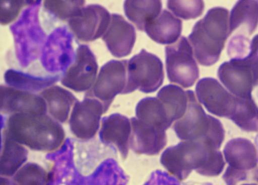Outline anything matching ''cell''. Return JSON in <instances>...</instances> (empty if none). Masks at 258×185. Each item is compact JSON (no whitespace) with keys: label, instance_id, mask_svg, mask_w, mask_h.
<instances>
[{"label":"cell","instance_id":"obj_1","mask_svg":"<svg viewBox=\"0 0 258 185\" xmlns=\"http://www.w3.org/2000/svg\"><path fill=\"white\" fill-rule=\"evenodd\" d=\"M160 163L168 173L182 181L194 170L207 176H215L222 171L225 162L222 153L200 140L182 141L166 148Z\"/></svg>","mask_w":258,"mask_h":185},{"label":"cell","instance_id":"obj_2","mask_svg":"<svg viewBox=\"0 0 258 185\" xmlns=\"http://www.w3.org/2000/svg\"><path fill=\"white\" fill-rule=\"evenodd\" d=\"M3 134L31 150L49 153L59 150L66 140L61 125L46 114L11 115Z\"/></svg>","mask_w":258,"mask_h":185},{"label":"cell","instance_id":"obj_3","mask_svg":"<svg viewBox=\"0 0 258 185\" xmlns=\"http://www.w3.org/2000/svg\"><path fill=\"white\" fill-rule=\"evenodd\" d=\"M229 18L226 9L213 8L195 24L188 40L200 64L210 66L219 59L230 35Z\"/></svg>","mask_w":258,"mask_h":185},{"label":"cell","instance_id":"obj_4","mask_svg":"<svg viewBox=\"0 0 258 185\" xmlns=\"http://www.w3.org/2000/svg\"><path fill=\"white\" fill-rule=\"evenodd\" d=\"M187 94L186 112L172 125L177 137L182 141H202L218 149L224 137L220 122L206 114L192 90H187Z\"/></svg>","mask_w":258,"mask_h":185},{"label":"cell","instance_id":"obj_5","mask_svg":"<svg viewBox=\"0 0 258 185\" xmlns=\"http://www.w3.org/2000/svg\"><path fill=\"white\" fill-rule=\"evenodd\" d=\"M127 71L129 93L137 89L144 93L153 92L163 82L162 61L144 49L128 60Z\"/></svg>","mask_w":258,"mask_h":185},{"label":"cell","instance_id":"obj_6","mask_svg":"<svg viewBox=\"0 0 258 185\" xmlns=\"http://www.w3.org/2000/svg\"><path fill=\"white\" fill-rule=\"evenodd\" d=\"M166 68L170 82L184 88L194 85L199 76V70L190 43L184 36L165 48Z\"/></svg>","mask_w":258,"mask_h":185},{"label":"cell","instance_id":"obj_7","mask_svg":"<svg viewBox=\"0 0 258 185\" xmlns=\"http://www.w3.org/2000/svg\"><path fill=\"white\" fill-rule=\"evenodd\" d=\"M128 60H111L101 68L86 97L97 99L108 110L118 94H128Z\"/></svg>","mask_w":258,"mask_h":185},{"label":"cell","instance_id":"obj_8","mask_svg":"<svg viewBox=\"0 0 258 185\" xmlns=\"http://www.w3.org/2000/svg\"><path fill=\"white\" fill-rule=\"evenodd\" d=\"M195 90L199 102L208 112L219 117L233 120L243 104V98L231 94L213 78H203L199 80Z\"/></svg>","mask_w":258,"mask_h":185},{"label":"cell","instance_id":"obj_9","mask_svg":"<svg viewBox=\"0 0 258 185\" xmlns=\"http://www.w3.org/2000/svg\"><path fill=\"white\" fill-rule=\"evenodd\" d=\"M224 156L229 164L224 179L227 185H236L246 178L247 172L255 168L257 155L254 145L245 139H234L225 146Z\"/></svg>","mask_w":258,"mask_h":185},{"label":"cell","instance_id":"obj_10","mask_svg":"<svg viewBox=\"0 0 258 185\" xmlns=\"http://www.w3.org/2000/svg\"><path fill=\"white\" fill-rule=\"evenodd\" d=\"M108 110L94 98L86 97L75 103L69 120L72 133L78 139L88 140L93 138L100 127L102 115Z\"/></svg>","mask_w":258,"mask_h":185},{"label":"cell","instance_id":"obj_11","mask_svg":"<svg viewBox=\"0 0 258 185\" xmlns=\"http://www.w3.org/2000/svg\"><path fill=\"white\" fill-rule=\"evenodd\" d=\"M97 70L93 53L88 46L81 45L76 50L72 64L66 70L61 82L75 91H88L95 82Z\"/></svg>","mask_w":258,"mask_h":185},{"label":"cell","instance_id":"obj_12","mask_svg":"<svg viewBox=\"0 0 258 185\" xmlns=\"http://www.w3.org/2000/svg\"><path fill=\"white\" fill-rule=\"evenodd\" d=\"M110 19L111 15L104 7L97 4L89 5L69 20V27L79 40L92 41L102 37Z\"/></svg>","mask_w":258,"mask_h":185},{"label":"cell","instance_id":"obj_13","mask_svg":"<svg viewBox=\"0 0 258 185\" xmlns=\"http://www.w3.org/2000/svg\"><path fill=\"white\" fill-rule=\"evenodd\" d=\"M72 36L64 28H58L49 36L44 43L42 62L50 71L66 70L74 59Z\"/></svg>","mask_w":258,"mask_h":185},{"label":"cell","instance_id":"obj_14","mask_svg":"<svg viewBox=\"0 0 258 185\" xmlns=\"http://www.w3.org/2000/svg\"><path fill=\"white\" fill-rule=\"evenodd\" d=\"M221 81L235 96L251 98V92L256 85L252 72L247 59H233L222 64L218 71Z\"/></svg>","mask_w":258,"mask_h":185},{"label":"cell","instance_id":"obj_15","mask_svg":"<svg viewBox=\"0 0 258 185\" xmlns=\"http://www.w3.org/2000/svg\"><path fill=\"white\" fill-rule=\"evenodd\" d=\"M0 110L4 114H45L47 112L44 100L34 92L9 85H1Z\"/></svg>","mask_w":258,"mask_h":185},{"label":"cell","instance_id":"obj_16","mask_svg":"<svg viewBox=\"0 0 258 185\" xmlns=\"http://www.w3.org/2000/svg\"><path fill=\"white\" fill-rule=\"evenodd\" d=\"M130 121V148L138 154H159L167 143L166 131L147 125L136 117H132Z\"/></svg>","mask_w":258,"mask_h":185},{"label":"cell","instance_id":"obj_17","mask_svg":"<svg viewBox=\"0 0 258 185\" xmlns=\"http://www.w3.org/2000/svg\"><path fill=\"white\" fill-rule=\"evenodd\" d=\"M102 38L112 55L120 58L131 53L136 33L134 27L121 15L113 14Z\"/></svg>","mask_w":258,"mask_h":185},{"label":"cell","instance_id":"obj_18","mask_svg":"<svg viewBox=\"0 0 258 185\" xmlns=\"http://www.w3.org/2000/svg\"><path fill=\"white\" fill-rule=\"evenodd\" d=\"M131 133V121L125 116L115 113L102 120L99 130L101 141L117 149L124 160L129 152Z\"/></svg>","mask_w":258,"mask_h":185},{"label":"cell","instance_id":"obj_19","mask_svg":"<svg viewBox=\"0 0 258 185\" xmlns=\"http://www.w3.org/2000/svg\"><path fill=\"white\" fill-rule=\"evenodd\" d=\"M39 95L44 100L49 116L59 123H66L77 99L69 90L57 85L43 89Z\"/></svg>","mask_w":258,"mask_h":185},{"label":"cell","instance_id":"obj_20","mask_svg":"<svg viewBox=\"0 0 258 185\" xmlns=\"http://www.w3.org/2000/svg\"><path fill=\"white\" fill-rule=\"evenodd\" d=\"M182 27V21L164 9L146 25L144 31L156 42L169 44L178 40Z\"/></svg>","mask_w":258,"mask_h":185},{"label":"cell","instance_id":"obj_21","mask_svg":"<svg viewBox=\"0 0 258 185\" xmlns=\"http://www.w3.org/2000/svg\"><path fill=\"white\" fill-rule=\"evenodd\" d=\"M0 158L1 176H14L28 158V151L25 146L3 134Z\"/></svg>","mask_w":258,"mask_h":185},{"label":"cell","instance_id":"obj_22","mask_svg":"<svg viewBox=\"0 0 258 185\" xmlns=\"http://www.w3.org/2000/svg\"><path fill=\"white\" fill-rule=\"evenodd\" d=\"M135 112L138 119L156 129L166 131L172 125L163 104L157 97L141 100Z\"/></svg>","mask_w":258,"mask_h":185},{"label":"cell","instance_id":"obj_23","mask_svg":"<svg viewBox=\"0 0 258 185\" xmlns=\"http://www.w3.org/2000/svg\"><path fill=\"white\" fill-rule=\"evenodd\" d=\"M162 2L159 0L125 1V16L138 30L144 31L146 25L161 12Z\"/></svg>","mask_w":258,"mask_h":185},{"label":"cell","instance_id":"obj_24","mask_svg":"<svg viewBox=\"0 0 258 185\" xmlns=\"http://www.w3.org/2000/svg\"><path fill=\"white\" fill-rule=\"evenodd\" d=\"M157 98L163 104L172 124L185 113L188 104L187 90L170 84L160 89Z\"/></svg>","mask_w":258,"mask_h":185},{"label":"cell","instance_id":"obj_25","mask_svg":"<svg viewBox=\"0 0 258 185\" xmlns=\"http://www.w3.org/2000/svg\"><path fill=\"white\" fill-rule=\"evenodd\" d=\"M258 22V1H239L233 8L229 18L230 34L236 29L250 34Z\"/></svg>","mask_w":258,"mask_h":185},{"label":"cell","instance_id":"obj_26","mask_svg":"<svg viewBox=\"0 0 258 185\" xmlns=\"http://www.w3.org/2000/svg\"><path fill=\"white\" fill-rule=\"evenodd\" d=\"M4 79L9 86L34 92L43 90L51 86L57 81L59 77L35 76L13 69H9L5 72Z\"/></svg>","mask_w":258,"mask_h":185},{"label":"cell","instance_id":"obj_27","mask_svg":"<svg viewBox=\"0 0 258 185\" xmlns=\"http://www.w3.org/2000/svg\"><path fill=\"white\" fill-rule=\"evenodd\" d=\"M51 175L41 165L33 162L24 164L14 175L17 185H47Z\"/></svg>","mask_w":258,"mask_h":185},{"label":"cell","instance_id":"obj_28","mask_svg":"<svg viewBox=\"0 0 258 185\" xmlns=\"http://www.w3.org/2000/svg\"><path fill=\"white\" fill-rule=\"evenodd\" d=\"M129 178L113 158L107 159L101 165L96 185H127Z\"/></svg>","mask_w":258,"mask_h":185},{"label":"cell","instance_id":"obj_29","mask_svg":"<svg viewBox=\"0 0 258 185\" xmlns=\"http://www.w3.org/2000/svg\"><path fill=\"white\" fill-rule=\"evenodd\" d=\"M84 3L83 1H45L43 6L59 19L69 20L79 13Z\"/></svg>","mask_w":258,"mask_h":185},{"label":"cell","instance_id":"obj_30","mask_svg":"<svg viewBox=\"0 0 258 185\" xmlns=\"http://www.w3.org/2000/svg\"><path fill=\"white\" fill-rule=\"evenodd\" d=\"M167 7L177 17L188 20L202 14L204 3L200 0L167 1Z\"/></svg>","mask_w":258,"mask_h":185},{"label":"cell","instance_id":"obj_31","mask_svg":"<svg viewBox=\"0 0 258 185\" xmlns=\"http://www.w3.org/2000/svg\"><path fill=\"white\" fill-rule=\"evenodd\" d=\"M33 1H0V22L6 25L15 20L23 7L32 4Z\"/></svg>","mask_w":258,"mask_h":185},{"label":"cell","instance_id":"obj_32","mask_svg":"<svg viewBox=\"0 0 258 185\" xmlns=\"http://www.w3.org/2000/svg\"><path fill=\"white\" fill-rule=\"evenodd\" d=\"M250 42L245 36L238 34L234 36L229 41L228 53L233 59H242L247 56L250 51Z\"/></svg>","mask_w":258,"mask_h":185},{"label":"cell","instance_id":"obj_33","mask_svg":"<svg viewBox=\"0 0 258 185\" xmlns=\"http://www.w3.org/2000/svg\"><path fill=\"white\" fill-rule=\"evenodd\" d=\"M143 185H182L181 181L167 171L157 169L153 171Z\"/></svg>","mask_w":258,"mask_h":185},{"label":"cell","instance_id":"obj_34","mask_svg":"<svg viewBox=\"0 0 258 185\" xmlns=\"http://www.w3.org/2000/svg\"><path fill=\"white\" fill-rule=\"evenodd\" d=\"M1 185H17L12 180H10L6 177H1Z\"/></svg>","mask_w":258,"mask_h":185},{"label":"cell","instance_id":"obj_35","mask_svg":"<svg viewBox=\"0 0 258 185\" xmlns=\"http://www.w3.org/2000/svg\"><path fill=\"white\" fill-rule=\"evenodd\" d=\"M242 185H256V184H254V183H251V184H242Z\"/></svg>","mask_w":258,"mask_h":185}]
</instances>
